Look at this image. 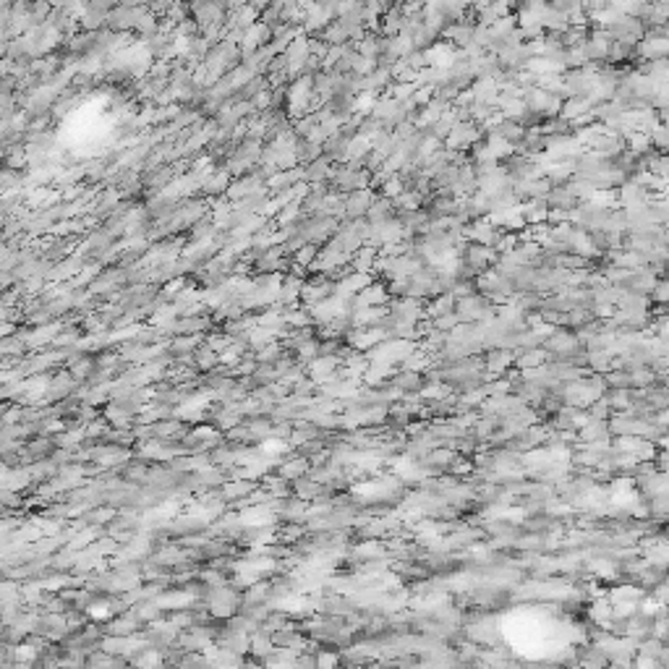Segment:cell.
Masks as SVG:
<instances>
[{"label":"cell","instance_id":"1","mask_svg":"<svg viewBox=\"0 0 669 669\" xmlns=\"http://www.w3.org/2000/svg\"><path fill=\"white\" fill-rule=\"evenodd\" d=\"M607 31L612 34V40H617V42H638L643 40L646 27H643V21L633 19L628 13H619L617 19L607 27Z\"/></svg>","mask_w":669,"mask_h":669},{"label":"cell","instance_id":"2","mask_svg":"<svg viewBox=\"0 0 669 669\" xmlns=\"http://www.w3.org/2000/svg\"><path fill=\"white\" fill-rule=\"evenodd\" d=\"M189 10H191V19L196 21L199 27H207V24H222L228 10L220 8L215 0H189Z\"/></svg>","mask_w":669,"mask_h":669},{"label":"cell","instance_id":"3","mask_svg":"<svg viewBox=\"0 0 669 669\" xmlns=\"http://www.w3.org/2000/svg\"><path fill=\"white\" fill-rule=\"evenodd\" d=\"M144 10V6H139V8H131V6H113L110 10H108V21H105V27L113 31H131L134 29V24H136V19H139V13Z\"/></svg>","mask_w":669,"mask_h":669},{"label":"cell","instance_id":"4","mask_svg":"<svg viewBox=\"0 0 669 669\" xmlns=\"http://www.w3.org/2000/svg\"><path fill=\"white\" fill-rule=\"evenodd\" d=\"M369 204H371L369 191L356 189V191H350V196L345 199V212H348V217H364L366 210H369Z\"/></svg>","mask_w":669,"mask_h":669},{"label":"cell","instance_id":"5","mask_svg":"<svg viewBox=\"0 0 669 669\" xmlns=\"http://www.w3.org/2000/svg\"><path fill=\"white\" fill-rule=\"evenodd\" d=\"M134 31H139L141 37L147 40V37H152V34H157L160 31V19L152 13L147 6H144V10L139 13V19H136V24H134Z\"/></svg>","mask_w":669,"mask_h":669},{"label":"cell","instance_id":"6","mask_svg":"<svg viewBox=\"0 0 669 669\" xmlns=\"http://www.w3.org/2000/svg\"><path fill=\"white\" fill-rule=\"evenodd\" d=\"M298 178H303V170H285V173H280V175L270 178V189L282 191V189H288V186H293Z\"/></svg>","mask_w":669,"mask_h":669},{"label":"cell","instance_id":"7","mask_svg":"<svg viewBox=\"0 0 669 669\" xmlns=\"http://www.w3.org/2000/svg\"><path fill=\"white\" fill-rule=\"evenodd\" d=\"M228 175L225 173H215V175H207L204 178V183H201V189H204V194H210V196H215V194H222V191L228 189Z\"/></svg>","mask_w":669,"mask_h":669},{"label":"cell","instance_id":"8","mask_svg":"<svg viewBox=\"0 0 669 669\" xmlns=\"http://www.w3.org/2000/svg\"><path fill=\"white\" fill-rule=\"evenodd\" d=\"M468 238H473L481 246H489V243L497 240V233L489 225H473V228H468Z\"/></svg>","mask_w":669,"mask_h":669},{"label":"cell","instance_id":"9","mask_svg":"<svg viewBox=\"0 0 669 669\" xmlns=\"http://www.w3.org/2000/svg\"><path fill=\"white\" fill-rule=\"evenodd\" d=\"M50 10H52V6L48 3V0H34L29 13H31V19H34V24H42V21H48Z\"/></svg>","mask_w":669,"mask_h":669},{"label":"cell","instance_id":"10","mask_svg":"<svg viewBox=\"0 0 669 669\" xmlns=\"http://www.w3.org/2000/svg\"><path fill=\"white\" fill-rule=\"evenodd\" d=\"M549 6L554 10H559V13H565V16L583 10V3H580V0H549Z\"/></svg>","mask_w":669,"mask_h":669},{"label":"cell","instance_id":"11","mask_svg":"<svg viewBox=\"0 0 669 669\" xmlns=\"http://www.w3.org/2000/svg\"><path fill=\"white\" fill-rule=\"evenodd\" d=\"M403 194V180L398 178V175H392L387 183H384V196L390 199V196H400Z\"/></svg>","mask_w":669,"mask_h":669},{"label":"cell","instance_id":"12","mask_svg":"<svg viewBox=\"0 0 669 669\" xmlns=\"http://www.w3.org/2000/svg\"><path fill=\"white\" fill-rule=\"evenodd\" d=\"M314 257H317V246H314V243H309V246H303V249L296 251V261H298V264H309Z\"/></svg>","mask_w":669,"mask_h":669},{"label":"cell","instance_id":"13","mask_svg":"<svg viewBox=\"0 0 669 669\" xmlns=\"http://www.w3.org/2000/svg\"><path fill=\"white\" fill-rule=\"evenodd\" d=\"M251 0H228V6H230V10L233 8H240V6H249Z\"/></svg>","mask_w":669,"mask_h":669},{"label":"cell","instance_id":"14","mask_svg":"<svg viewBox=\"0 0 669 669\" xmlns=\"http://www.w3.org/2000/svg\"><path fill=\"white\" fill-rule=\"evenodd\" d=\"M270 3H272V6H280V8H282V6H288V3H293V0H270Z\"/></svg>","mask_w":669,"mask_h":669},{"label":"cell","instance_id":"15","mask_svg":"<svg viewBox=\"0 0 669 669\" xmlns=\"http://www.w3.org/2000/svg\"><path fill=\"white\" fill-rule=\"evenodd\" d=\"M13 3H19V6H24V8H31L34 0H13Z\"/></svg>","mask_w":669,"mask_h":669},{"label":"cell","instance_id":"16","mask_svg":"<svg viewBox=\"0 0 669 669\" xmlns=\"http://www.w3.org/2000/svg\"><path fill=\"white\" fill-rule=\"evenodd\" d=\"M48 3H50L52 8H60V6H63V0H48Z\"/></svg>","mask_w":669,"mask_h":669}]
</instances>
